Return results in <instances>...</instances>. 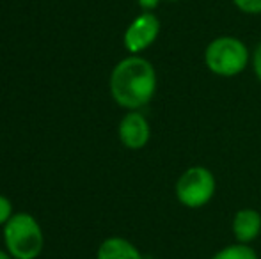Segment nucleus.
Masks as SVG:
<instances>
[{
    "label": "nucleus",
    "mask_w": 261,
    "mask_h": 259,
    "mask_svg": "<svg viewBox=\"0 0 261 259\" xmlns=\"http://www.w3.org/2000/svg\"><path fill=\"white\" fill-rule=\"evenodd\" d=\"M117 135L124 148L137 151V149L146 148L151 137V126L148 119L141 114L139 110H130L117 126Z\"/></svg>",
    "instance_id": "423d86ee"
},
{
    "label": "nucleus",
    "mask_w": 261,
    "mask_h": 259,
    "mask_svg": "<svg viewBox=\"0 0 261 259\" xmlns=\"http://www.w3.org/2000/svg\"><path fill=\"white\" fill-rule=\"evenodd\" d=\"M155 66L141 55H128L110 73V94L119 107L139 110L153 100L156 93Z\"/></svg>",
    "instance_id": "f257e3e1"
},
{
    "label": "nucleus",
    "mask_w": 261,
    "mask_h": 259,
    "mask_svg": "<svg viewBox=\"0 0 261 259\" xmlns=\"http://www.w3.org/2000/svg\"><path fill=\"white\" fill-rule=\"evenodd\" d=\"M0 259H13L7 250H0Z\"/></svg>",
    "instance_id": "4468645a"
},
{
    "label": "nucleus",
    "mask_w": 261,
    "mask_h": 259,
    "mask_svg": "<svg viewBox=\"0 0 261 259\" xmlns=\"http://www.w3.org/2000/svg\"><path fill=\"white\" fill-rule=\"evenodd\" d=\"M4 245L13 259L39 257L45 245L39 222L31 213H14L4 225Z\"/></svg>",
    "instance_id": "f03ea898"
},
{
    "label": "nucleus",
    "mask_w": 261,
    "mask_h": 259,
    "mask_svg": "<svg viewBox=\"0 0 261 259\" xmlns=\"http://www.w3.org/2000/svg\"><path fill=\"white\" fill-rule=\"evenodd\" d=\"M139 7L142 9V13H153V11L158 7L160 0H137Z\"/></svg>",
    "instance_id": "ddd939ff"
},
{
    "label": "nucleus",
    "mask_w": 261,
    "mask_h": 259,
    "mask_svg": "<svg viewBox=\"0 0 261 259\" xmlns=\"http://www.w3.org/2000/svg\"><path fill=\"white\" fill-rule=\"evenodd\" d=\"M176 199L190 210L206 206L217 192V180L213 172L203 165L189 167L176 181Z\"/></svg>",
    "instance_id": "20e7f679"
},
{
    "label": "nucleus",
    "mask_w": 261,
    "mask_h": 259,
    "mask_svg": "<svg viewBox=\"0 0 261 259\" xmlns=\"http://www.w3.org/2000/svg\"><path fill=\"white\" fill-rule=\"evenodd\" d=\"M13 204L6 195H0V225H6L13 217Z\"/></svg>",
    "instance_id": "9b49d317"
},
{
    "label": "nucleus",
    "mask_w": 261,
    "mask_h": 259,
    "mask_svg": "<svg viewBox=\"0 0 261 259\" xmlns=\"http://www.w3.org/2000/svg\"><path fill=\"white\" fill-rule=\"evenodd\" d=\"M252 69H254L256 78L261 82V43L256 46L254 53H252Z\"/></svg>",
    "instance_id": "f8f14e48"
},
{
    "label": "nucleus",
    "mask_w": 261,
    "mask_h": 259,
    "mask_svg": "<svg viewBox=\"0 0 261 259\" xmlns=\"http://www.w3.org/2000/svg\"><path fill=\"white\" fill-rule=\"evenodd\" d=\"M96 259H144L141 250L126 238L110 236L98 247Z\"/></svg>",
    "instance_id": "6e6552de"
},
{
    "label": "nucleus",
    "mask_w": 261,
    "mask_h": 259,
    "mask_svg": "<svg viewBox=\"0 0 261 259\" xmlns=\"http://www.w3.org/2000/svg\"><path fill=\"white\" fill-rule=\"evenodd\" d=\"M167 2H178V0H167Z\"/></svg>",
    "instance_id": "2eb2a0df"
},
{
    "label": "nucleus",
    "mask_w": 261,
    "mask_h": 259,
    "mask_svg": "<svg viewBox=\"0 0 261 259\" xmlns=\"http://www.w3.org/2000/svg\"><path fill=\"white\" fill-rule=\"evenodd\" d=\"M212 259H259V257L251 245L233 243V245L224 247V249H220L217 254H213Z\"/></svg>",
    "instance_id": "1a4fd4ad"
},
{
    "label": "nucleus",
    "mask_w": 261,
    "mask_h": 259,
    "mask_svg": "<svg viewBox=\"0 0 261 259\" xmlns=\"http://www.w3.org/2000/svg\"><path fill=\"white\" fill-rule=\"evenodd\" d=\"M233 4L245 14L261 13V0H233Z\"/></svg>",
    "instance_id": "9d476101"
},
{
    "label": "nucleus",
    "mask_w": 261,
    "mask_h": 259,
    "mask_svg": "<svg viewBox=\"0 0 261 259\" xmlns=\"http://www.w3.org/2000/svg\"><path fill=\"white\" fill-rule=\"evenodd\" d=\"M160 20L153 13H141L124 31L123 43L130 55H141L160 36Z\"/></svg>",
    "instance_id": "39448f33"
},
{
    "label": "nucleus",
    "mask_w": 261,
    "mask_h": 259,
    "mask_svg": "<svg viewBox=\"0 0 261 259\" xmlns=\"http://www.w3.org/2000/svg\"><path fill=\"white\" fill-rule=\"evenodd\" d=\"M231 231L238 243L249 245L261 235V213L254 208H242L234 213Z\"/></svg>",
    "instance_id": "0eeeda50"
},
{
    "label": "nucleus",
    "mask_w": 261,
    "mask_h": 259,
    "mask_svg": "<svg viewBox=\"0 0 261 259\" xmlns=\"http://www.w3.org/2000/svg\"><path fill=\"white\" fill-rule=\"evenodd\" d=\"M251 55L245 43L233 36H220L208 43L204 50V64L213 75L231 78L245 71Z\"/></svg>",
    "instance_id": "7ed1b4c3"
}]
</instances>
